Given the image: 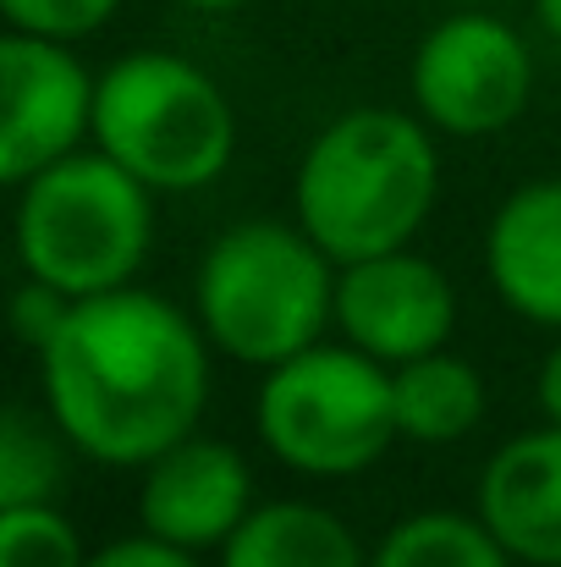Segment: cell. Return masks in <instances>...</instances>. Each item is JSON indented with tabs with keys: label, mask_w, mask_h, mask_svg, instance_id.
Instances as JSON below:
<instances>
[{
	"label": "cell",
	"mask_w": 561,
	"mask_h": 567,
	"mask_svg": "<svg viewBox=\"0 0 561 567\" xmlns=\"http://www.w3.org/2000/svg\"><path fill=\"white\" fill-rule=\"evenodd\" d=\"M209 337L149 287L77 298L66 326L39 348L44 413L105 468H149L187 441L209 402Z\"/></svg>",
	"instance_id": "obj_1"
},
{
	"label": "cell",
	"mask_w": 561,
	"mask_h": 567,
	"mask_svg": "<svg viewBox=\"0 0 561 567\" xmlns=\"http://www.w3.org/2000/svg\"><path fill=\"white\" fill-rule=\"evenodd\" d=\"M435 127L396 105H353L314 133L292 177V220L336 259L413 248L440 198Z\"/></svg>",
	"instance_id": "obj_2"
},
{
	"label": "cell",
	"mask_w": 561,
	"mask_h": 567,
	"mask_svg": "<svg viewBox=\"0 0 561 567\" xmlns=\"http://www.w3.org/2000/svg\"><path fill=\"white\" fill-rule=\"evenodd\" d=\"M336 276L298 220H237L198 259L193 315L220 359L276 370L336 326Z\"/></svg>",
	"instance_id": "obj_3"
},
{
	"label": "cell",
	"mask_w": 561,
	"mask_h": 567,
	"mask_svg": "<svg viewBox=\"0 0 561 567\" xmlns=\"http://www.w3.org/2000/svg\"><path fill=\"white\" fill-rule=\"evenodd\" d=\"M17 265L61 298L133 287L155 248V193L94 144L17 188Z\"/></svg>",
	"instance_id": "obj_4"
},
{
	"label": "cell",
	"mask_w": 561,
	"mask_h": 567,
	"mask_svg": "<svg viewBox=\"0 0 561 567\" xmlns=\"http://www.w3.org/2000/svg\"><path fill=\"white\" fill-rule=\"evenodd\" d=\"M94 150L149 193H198L237 155V111L226 89L177 50H133L100 72Z\"/></svg>",
	"instance_id": "obj_5"
},
{
	"label": "cell",
	"mask_w": 561,
	"mask_h": 567,
	"mask_svg": "<svg viewBox=\"0 0 561 567\" xmlns=\"http://www.w3.org/2000/svg\"><path fill=\"white\" fill-rule=\"evenodd\" d=\"M253 424L281 468L353 480L402 441L396 380L353 342H314L309 353L264 370Z\"/></svg>",
	"instance_id": "obj_6"
},
{
	"label": "cell",
	"mask_w": 561,
	"mask_h": 567,
	"mask_svg": "<svg viewBox=\"0 0 561 567\" xmlns=\"http://www.w3.org/2000/svg\"><path fill=\"white\" fill-rule=\"evenodd\" d=\"M407 89L440 138H496L534 100V55L507 17L451 11L418 39Z\"/></svg>",
	"instance_id": "obj_7"
},
{
	"label": "cell",
	"mask_w": 561,
	"mask_h": 567,
	"mask_svg": "<svg viewBox=\"0 0 561 567\" xmlns=\"http://www.w3.org/2000/svg\"><path fill=\"white\" fill-rule=\"evenodd\" d=\"M100 72L77 44L6 33L0 39V183L22 188L44 166L94 144Z\"/></svg>",
	"instance_id": "obj_8"
},
{
	"label": "cell",
	"mask_w": 561,
	"mask_h": 567,
	"mask_svg": "<svg viewBox=\"0 0 561 567\" xmlns=\"http://www.w3.org/2000/svg\"><path fill=\"white\" fill-rule=\"evenodd\" d=\"M336 331L374 364L402 370L424 353H440L457 331V287L451 276L413 254H374L359 265H342L336 276Z\"/></svg>",
	"instance_id": "obj_9"
},
{
	"label": "cell",
	"mask_w": 561,
	"mask_h": 567,
	"mask_svg": "<svg viewBox=\"0 0 561 567\" xmlns=\"http://www.w3.org/2000/svg\"><path fill=\"white\" fill-rule=\"evenodd\" d=\"M253 468L231 441L215 435H187L172 452H160L144 468L138 485V518L155 540H172L193 557L220 551L242 518L253 513Z\"/></svg>",
	"instance_id": "obj_10"
},
{
	"label": "cell",
	"mask_w": 561,
	"mask_h": 567,
	"mask_svg": "<svg viewBox=\"0 0 561 567\" xmlns=\"http://www.w3.org/2000/svg\"><path fill=\"white\" fill-rule=\"evenodd\" d=\"M474 513L518 567H561V424L512 435L485 463Z\"/></svg>",
	"instance_id": "obj_11"
},
{
	"label": "cell",
	"mask_w": 561,
	"mask_h": 567,
	"mask_svg": "<svg viewBox=\"0 0 561 567\" xmlns=\"http://www.w3.org/2000/svg\"><path fill=\"white\" fill-rule=\"evenodd\" d=\"M485 270L518 320L561 331V177L523 183L496 204Z\"/></svg>",
	"instance_id": "obj_12"
},
{
	"label": "cell",
	"mask_w": 561,
	"mask_h": 567,
	"mask_svg": "<svg viewBox=\"0 0 561 567\" xmlns=\"http://www.w3.org/2000/svg\"><path fill=\"white\" fill-rule=\"evenodd\" d=\"M220 567H370L364 540L320 502H259L220 546Z\"/></svg>",
	"instance_id": "obj_13"
},
{
	"label": "cell",
	"mask_w": 561,
	"mask_h": 567,
	"mask_svg": "<svg viewBox=\"0 0 561 567\" xmlns=\"http://www.w3.org/2000/svg\"><path fill=\"white\" fill-rule=\"evenodd\" d=\"M396 380V424H402V441H418V446H451V441H468L490 408L485 396V375L457 359V353H424L402 370H391Z\"/></svg>",
	"instance_id": "obj_14"
},
{
	"label": "cell",
	"mask_w": 561,
	"mask_h": 567,
	"mask_svg": "<svg viewBox=\"0 0 561 567\" xmlns=\"http://www.w3.org/2000/svg\"><path fill=\"white\" fill-rule=\"evenodd\" d=\"M370 567H518L479 513H407L370 551Z\"/></svg>",
	"instance_id": "obj_15"
},
{
	"label": "cell",
	"mask_w": 561,
	"mask_h": 567,
	"mask_svg": "<svg viewBox=\"0 0 561 567\" xmlns=\"http://www.w3.org/2000/svg\"><path fill=\"white\" fill-rule=\"evenodd\" d=\"M66 435L55 430L50 413L6 408L0 419V507H33L55 502L66 480Z\"/></svg>",
	"instance_id": "obj_16"
},
{
	"label": "cell",
	"mask_w": 561,
	"mask_h": 567,
	"mask_svg": "<svg viewBox=\"0 0 561 567\" xmlns=\"http://www.w3.org/2000/svg\"><path fill=\"white\" fill-rule=\"evenodd\" d=\"M89 546L55 502L0 507V567H83Z\"/></svg>",
	"instance_id": "obj_17"
},
{
	"label": "cell",
	"mask_w": 561,
	"mask_h": 567,
	"mask_svg": "<svg viewBox=\"0 0 561 567\" xmlns=\"http://www.w3.org/2000/svg\"><path fill=\"white\" fill-rule=\"evenodd\" d=\"M127 0H0V17L11 33H33V39H61V44H83L100 28L116 22Z\"/></svg>",
	"instance_id": "obj_18"
},
{
	"label": "cell",
	"mask_w": 561,
	"mask_h": 567,
	"mask_svg": "<svg viewBox=\"0 0 561 567\" xmlns=\"http://www.w3.org/2000/svg\"><path fill=\"white\" fill-rule=\"evenodd\" d=\"M66 315H72V298H61L55 287L22 276V287H17V298H11V326H17V337H22L33 353L66 326Z\"/></svg>",
	"instance_id": "obj_19"
},
{
	"label": "cell",
	"mask_w": 561,
	"mask_h": 567,
	"mask_svg": "<svg viewBox=\"0 0 561 567\" xmlns=\"http://www.w3.org/2000/svg\"><path fill=\"white\" fill-rule=\"evenodd\" d=\"M83 567H204V563H198L193 551H183V546L155 540L149 529H138V535H122V540L89 551V563Z\"/></svg>",
	"instance_id": "obj_20"
},
{
	"label": "cell",
	"mask_w": 561,
	"mask_h": 567,
	"mask_svg": "<svg viewBox=\"0 0 561 567\" xmlns=\"http://www.w3.org/2000/svg\"><path fill=\"white\" fill-rule=\"evenodd\" d=\"M540 413H546V424H561V342L540 364Z\"/></svg>",
	"instance_id": "obj_21"
},
{
	"label": "cell",
	"mask_w": 561,
	"mask_h": 567,
	"mask_svg": "<svg viewBox=\"0 0 561 567\" xmlns=\"http://www.w3.org/2000/svg\"><path fill=\"white\" fill-rule=\"evenodd\" d=\"M534 22L540 33H551V44H561V0H534Z\"/></svg>",
	"instance_id": "obj_22"
},
{
	"label": "cell",
	"mask_w": 561,
	"mask_h": 567,
	"mask_svg": "<svg viewBox=\"0 0 561 567\" xmlns=\"http://www.w3.org/2000/svg\"><path fill=\"white\" fill-rule=\"evenodd\" d=\"M187 11H209V17H220V11H242V6H253V0H177Z\"/></svg>",
	"instance_id": "obj_23"
}]
</instances>
